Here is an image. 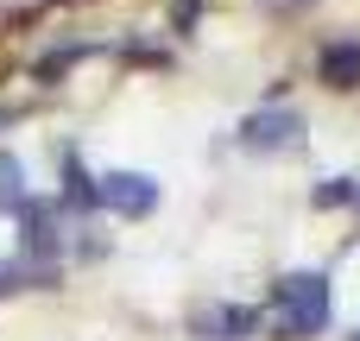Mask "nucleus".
<instances>
[{"label": "nucleus", "instance_id": "1", "mask_svg": "<svg viewBox=\"0 0 360 341\" xmlns=\"http://www.w3.org/2000/svg\"><path fill=\"white\" fill-rule=\"evenodd\" d=\"M272 310H278V335H291V341L323 335V323H329V278H323V272H291V278H278Z\"/></svg>", "mask_w": 360, "mask_h": 341}, {"label": "nucleus", "instance_id": "2", "mask_svg": "<svg viewBox=\"0 0 360 341\" xmlns=\"http://www.w3.org/2000/svg\"><path fill=\"white\" fill-rule=\"evenodd\" d=\"M297 139H304V114L297 108H259L240 127V146H253V152H291Z\"/></svg>", "mask_w": 360, "mask_h": 341}, {"label": "nucleus", "instance_id": "3", "mask_svg": "<svg viewBox=\"0 0 360 341\" xmlns=\"http://www.w3.org/2000/svg\"><path fill=\"white\" fill-rule=\"evenodd\" d=\"M101 209H114V215L139 221V215H152V209H158V184H152L146 171H108V177H101Z\"/></svg>", "mask_w": 360, "mask_h": 341}, {"label": "nucleus", "instance_id": "4", "mask_svg": "<svg viewBox=\"0 0 360 341\" xmlns=\"http://www.w3.org/2000/svg\"><path fill=\"white\" fill-rule=\"evenodd\" d=\"M13 221H19V247H25V253H38V259L57 253V209H51V202H25Z\"/></svg>", "mask_w": 360, "mask_h": 341}, {"label": "nucleus", "instance_id": "5", "mask_svg": "<svg viewBox=\"0 0 360 341\" xmlns=\"http://www.w3.org/2000/svg\"><path fill=\"white\" fill-rule=\"evenodd\" d=\"M316 70H323V82H329V89H360V38H342V44H323Z\"/></svg>", "mask_w": 360, "mask_h": 341}, {"label": "nucleus", "instance_id": "6", "mask_svg": "<svg viewBox=\"0 0 360 341\" xmlns=\"http://www.w3.org/2000/svg\"><path fill=\"white\" fill-rule=\"evenodd\" d=\"M63 202H70V209H95V202H101V184L82 171L76 152H63Z\"/></svg>", "mask_w": 360, "mask_h": 341}, {"label": "nucleus", "instance_id": "7", "mask_svg": "<svg viewBox=\"0 0 360 341\" xmlns=\"http://www.w3.org/2000/svg\"><path fill=\"white\" fill-rule=\"evenodd\" d=\"M32 196H25V165L13 152H0V215H19Z\"/></svg>", "mask_w": 360, "mask_h": 341}, {"label": "nucleus", "instance_id": "8", "mask_svg": "<svg viewBox=\"0 0 360 341\" xmlns=\"http://www.w3.org/2000/svg\"><path fill=\"white\" fill-rule=\"evenodd\" d=\"M310 202H316V209H342V202H360V190H354V177H323V184L310 190Z\"/></svg>", "mask_w": 360, "mask_h": 341}, {"label": "nucleus", "instance_id": "9", "mask_svg": "<svg viewBox=\"0 0 360 341\" xmlns=\"http://www.w3.org/2000/svg\"><path fill=\"white\" fill-rule=\"evenodd\" d=\"M202 329H221V335H247V329H253V310H234V304H228V310L202 316Z\"/></svg>", "mask_w": 360, "mask_h": 341}, {"label": "nucleus", "instance_id": "10", "mask_svg": "<svg viewBox=\"0 0 360 341\" xmlns=\"http://www.w3.org/2000/svg\"><path fill=\"white\" fill-rule=\"evenodd\" d=\"M266 13H304V6H316V0H259Z\"/></svg>", "mask_w": 360, "mask_h": 341}, {"label": "nucleus", "instance_id": "11", "mask_svg": "<svg viewBox=\"0 0 360 341\" xmlns=\"http://www.w3.org/2000/svg\"><path fill=\"white\" fill-rule=\"evenodd\" d=\"M354 341H360V335H354Z\"/></svg>", "mask_w": 360, "mask_h": 341}]
</instances>
